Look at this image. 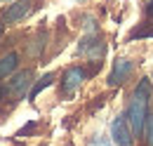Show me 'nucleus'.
I'll return each instance as SVG.
<instances>
[{
    "label": "nucleus",
    "instance_id": "obj_8",
    "mask_svg": "<svg viewBox=\"0 0 153 146\" xmlns=\"http://www.w3.org/2000/svg\"><path fill=\"white\" fill-rule=\"evenodd\" d=\"M17 64H19V57H17V52L5 54L2 59H0V78L12 75V73H14V69H17Z\"/></svg>",
    "mask_w": 153,
    "mask_h": 146
},
{
    "label": "nucleus",
    "instance_id": "obj_3",
    "mask_svg": "<svg viewBox=\"0 0 153 146\" xmlns=\"http://www.w3.org/2000/svg\"><path fill=\"white\" fill-rule=\"evenodd\" d=\"M31 12H33V0H17L2 12V21L5 24H17L24 17H28Z\"/></svg>",
    "mask_w": 153,
    "mask_h": 146
},
{
    "label": "nucleus",
    "instance_id": "obj_12",
    "mask_svg": "<svg viewBox=\"0 0 153 146\" xmlns=\"http://www.w3.org/2000/svg\"><path fill=\"white\" fill-rule=\"evenodd\" d=\"M92 146H111V144H108L106 139H101V137H97L94 142H92Z\"/></svg>",
    "mask_w": 153,
    "mask_h": 146
},
{
    "label": "nucleus",
    "instance_id": "obj_13",
    "mask_svg": "<svg viewBox=\"0 0 153 146\" xmlns=\"http://www.w3.org/2000/svg\"><path fill=\"white\" fill-rule=\"evenodd\" d=\"M146 14H149V17H153V2H149V7H146Z\"/></svg>",
    "mask_w": 153,
    "mask_h": 146
},
{
    "label": "nucleus",
    "instance_id": "obj_1",
    "mask_svg": "<svg viewBox=\"0 0 153 146\" xmlns=\"http://www.w3.org/2000/svg\"><path fill=\"white\" fill-rule=\"evenodd\" d=\"M149 99H151V83H149V80H141V83L137 85V90H134L130 109H127V120H130V127H132L134 137H139V134L144 132V127H146Z\"/></svg>",
    "mask_w": 153,
    "mask_h": 146
},
{
    "label": "nucleus",
    "instance_id": "obj_4",
    "mask_svg": "<svg viewBox=\"0 0 153 146\" xmlns=\"http://www.w3.org/2000/svg\"><path fill=\"white\" fill-rule=\"evenodd\" d=\"M134 71V64L130 59H118L113 64V69L108 73V85L111 87H118V85H123L127 78H130V73Z\"/></svg>",
    "mask_w": 153,
    "mask_h": 146
},
{
    "label": "nucleus",
    "instance_id": "obj_11",
    "mask_svg": "<svg viewBox=\"0 0 153 146\" xmlns=\"http://www.w3.org/2000/svg\"><path fill=\"white\" fill-rule=\"evenodd\" d=\"M151 36H153V28H137L132 33V40L134 38H151Z\"/></svg>",
    "mask_w": 153,
    "mask_h": 146
},
{
    "label": "nucleus",
    "instance_id": "obj_2",
    "mask_svg": "<svg viewBox=\"0 0 153 146\" xmlns=\"http://www.w3.org/2000/svg\"><path fill=\"white\" fill-rule=\"evenodd\" d=\"M111 137H113L115 146H132L134 144V132H132V127H130L127 113L118 115L113 123H111Z\"/></svg>",
    "mask_w": 153,
    "mask_h": 146
},
{
    "label": "nucleus",
    "instance_id": "obj_5",
    "mask_svg": "<svg viewBox=\"0 0 153 146\" xmlns=\"http://www.w3.org/2000/svg\"><path fill=\"white\" fill-rule=\"evenodd\" d=\"M85 78H87V73L82 71L80 66L68 69V71L64 73V80H61V90H64V94H73V92L85 83Z\"/></svg>",
    "mask_w": 153,
    "mask_h": 146
},
{
    "label": "nucleus",
    "instance_id": "obj_10",
    "mask_svg": "<svg viewBox=\"0 0 153 146\" xmlns=\"http://www.w3.org/2000/svg\"><path fill=\"white\" fill-rule=\"evenodd\" d=\"M144 134H146V142H149V146H153V113H149V118H146Z\"/></svg>",
    "mask_w": 153,
    "mask_h": 146
},
{
    "label": "nucleus",
    "instance_id": "obj_14",
    "mask_svg": "<svg viewBox=\"0 0 153 146\" xmlns=\"http://www.w3.org/2000/svg\"><path fill=\"white\" fill-rule=\"evenodd\" d=\"M0 36H2V24H0Z\"/></svg>",
    "mask_w": 153,
    "mask_h": 146
},
{
    "label": "nucleus",
    "instance_id": "obj_6",
    "mask_svg": "<svg viewBox=\"0 0 153 146\" xmlns=\"http://www.w3.org/2000/svg\"><path fill=\"white\" fill-rule=\"evenodd\" d=\"M28 85H31V71H21L7 83V92L14 97H24L28 92Z\"/></svg>",
    "mask_w": 153,
    "mask_h": 146
},
{
    "label": "nucleus",
    "instance_id": "obj_15",
    "mask_svg": "<svg viewBox=\"0 0 153 146\" xmlns=\"http://www.w3.org/2000/svg\"><path fill=\"white\" fill-rule=\"evenodd\" d=\"M0 2H5V0H0Z\"/></svg>",
    "mask_w": 153,
    "mask_h": 146
},
{
    "label": "nucleus",
    "instance_id": "obj_9",
    "mask_svg": "<svg viewBox=\"0 0 153 146\" xmlns=\"http://www.w3.org/2000/svg\"><path fill=\"white\" fill-rule=\"evenodd\" d=\"M52 80H54V73H45L38 83L33 85V90L28 92V99H36V97H38V94L45 90V87H50V85H52Z\"/></svg>",
    "mask_w": 153,
    "mask_h": 146
},
{
    "label": "nucleus",
    "instance_id": "obj_7",
    "mask_svg": "<svg viewBox=\"0 0 153 146\" xmlns=\"http://www.w3.org/2000/svg\"><path fill=\"white\" fill-rule=\"evenodd\" d=\"M80 52H85V54L92 57V59H101V57L106 54V45H104L101 40H97L94 36H90V38H85V40H82Z\"/></svg>",
    "mask_w": 153,
    "mask_h": 146
}]
</instances>
